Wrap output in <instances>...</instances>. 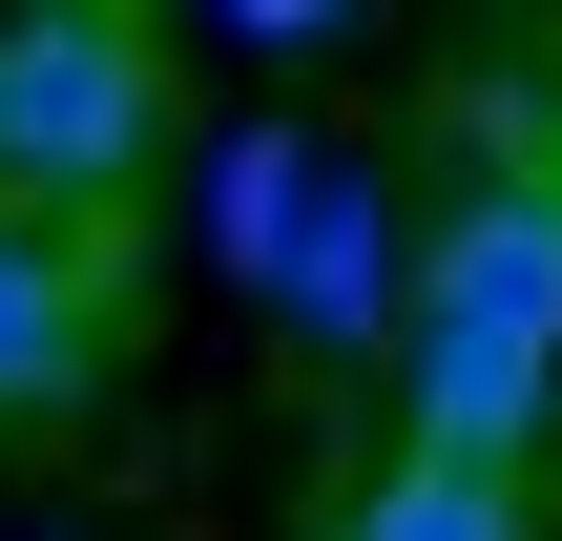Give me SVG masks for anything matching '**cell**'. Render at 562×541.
Returning <instances> with one entry per match:
<instances>
[{"label":"cell","instance_id":"6da1fadb","mask_svg":"<svg viewBox=\"0 0 562 541\" xmlns=\"http://www.w3.org/2000/svg\"><path fill=\"white\" fill-rule=\"evenodd\" d=\"M396 459H459V480H521L562 438V167H501L417 229V292H396Z\"/></svg>","mask_w":562,"mask_h":541},{"label":"cell","instance_id":"7a4b0ae2","mask_svg":"<svg viewBox=\"0 0 562 541\" xmlns=\"http://www.w3.org/2000/svg\"><path fill=\"white\" fill-rule=\"evenodd\" d=\"M167 146V42L125 0H0V208H125Z\"/></svg>","mask_w":562,"mask_h":541},{"label":"cell","instance_id":"3957f363","mask_svg":"<svg viewBox=\"0 0 562 541\" xmlns=\"http://www.w3.org/2000/svg\"><path fill=\"white\" fill-rule=\"evenodd\" d=\"M396 292H417V250H396V208H375V167H292V229H271V313L313 334V354H396Z\"/></svg>","mask_w":562,"mask_h":541},{"label":"cell","instance_id":"277c9868","mask_svg":"<svg viewBox=\"0 0 562 541\" xmlns=\"http://www.w3.org/2000/svg\"><path fill=\"white\" fill-rule=\"evenodd\" d=\"M83 375H104V250L0 208V417H63Z\"/></svg>","mask_w":562,"mask_h":541},{"label":"cell","instance_id":"5b68a950","mask_svg":"<svg viewBox=\"0 0 562 541\" xmlns=\"http://www.w3.org/2000/svg\"><path fill=\"white\" fill-rule=\"evenodd\" d=\"M334 541H542L521 521V480H459V459H396V480H355V521Z\"/></svg>","mask_w":562,"mask_h":541},{"label":"cell","instance_id":"8992f818","mask_svg":"<svg viewBox=\"0 0 562 541\" xmlns=\"http://www.w3.org/2000/svg\"><path fill=\"white\" fill-rule=\"evenodd\" d=\"M292 167H313L292 125H250V146L209 167V250H229V292H271V229H292Z\"/></svg>","mask_w":562,"mask_h":541},{"label":"cell","instance_id":"52a82bcc","mask_svg":"<svg viewBox=\"0 0 562 541\" xmlns=\"http://www.w3.org/2000/svg\"><path fill=\"white\" fill-rule=\"evenodd\" d=\"M209 42H271V63H313V42H355V0H209Z\"/></svg>","mask_w":562,"mask_h":541}]
</instances>
